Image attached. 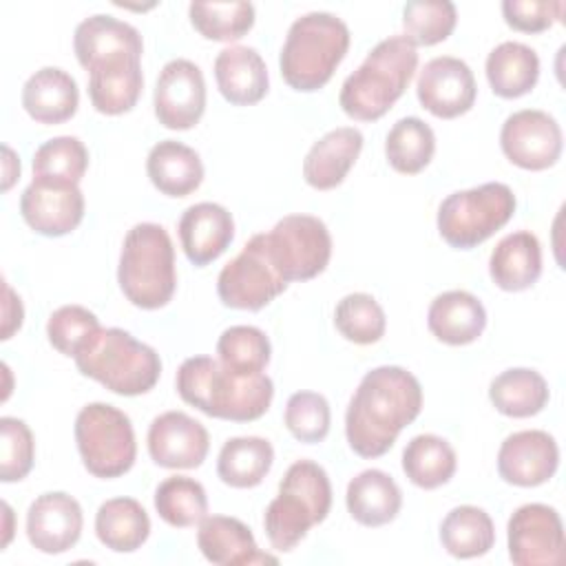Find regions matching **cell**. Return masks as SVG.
Listing matches in <instances>:
<instances>
[{
    "label": "cell",
    "instance_id": "cell-22",
    "mask_svg": "<svg viewBox=\"0 0 566 566\" xmlns=\"http://www.w3.org/2000/svg\"><path fill=\"white\" fill-rule=\"evenodd\" d=\"M197 546L217 566L276 564V557L259 551L252 531L241 520L228 515H206L199 522Z\"/></svg>",
    "mask_w": 566,
    "mask_h": 566
},
{
    "label": "cell",
    "instance_id": "cell-39",
    "mask_svg": "<svg viewBox=\"0 0 566 566\" xmlns=\"http://www.w3.org/2000/svg\"><path fill=\"white\" fill-rule=\"evenodd\" d=\"M188 15L195 31L212 42H234L254 27V4L245 0L192 2Z\"/></svg>",
    "mask_w": 566,
    "mask_h": 566
},
{
    "label": "cell",
    "instance_id": "cell-13",
    "mask_svg": "<svg viewBox=\"0 0 566 566\" xmlns=\"http://www.w3.org/2000/svg\"><path fill=\"white\" fill-rule=\"evenodd\" d=\"M509 557L517 566H555L564 559V526L559 513L539 502L522 504L506 524Z\"/></svg>",
    "mask_w": 566,
    "mask_h": 566
},
{
    "label": "cell",
    "instance_id": "cell-37",
    "mask_svg": "<svg viewBox=\"0 0 566 566\" xmlns=\"http://www.w3.org/2000/svg\"><path fill=\"white\" fill-rule=\"evenodd\" d=\"M436 153V135L420 117L398 119L385 139L389 166L402 175H418L429 166Z\"/></svg>",
    "mask_w": 566,
    "mask_h": 566
},
{
    "label": "cell",
    "instance_id": "cell-29",
    "mask_svg": "<svg viewBox=\"0 0 566 566\" xmlns=\"http://www.w3.org/2000/svg\"><path fill=\"white\" fill-rule=\"evenodd\" d=\"M345 504L358 524L376 528L398 517L402 491L389 473L380 469H365L349 480Z\"/></svg>",
    "mask_w": 566,
    "mask_h": 566
},
{
    "label": "cell",
    "instance_id": "cell-49",
    "mask_svg": "<svg viewBox=\"0 0 566 566\" xmlns=\"http://www.w3.org/2000/svg\"><path fill=\"white\" fill-rule=\"evenodd\" d=\"M4 153V181H2V190H9L13 186V181L20 177V159L13 155V150L9 146H2Z\"/></svg>",
    "mask_w": 566,
    "mask_h": 566
},
{
    "label": "cell",
    "instance_id": "cell-25",
    "mask_svg": "<svg viewBox=\"0 0 566 566\" xmlns=\"http://www.w3.org/2000/svg\"><path fill=\"white\" fill-rule=\"evenodd\" d=\"M142 88V57L102 60L88 69V97L93 108L102 115H122L133 111Z\"/></svg>",
    "mask_w": 566,
    "mask_h": 566
},
{
    "label": "cell",
    "instance_id": "cell-43",
    "mask_svg": "<svg viewBox=\"0 0 566 566\" xmlns=\"http://www.w3.org/2000/svg\"><path fill=\"white\" fill-rule=\"evenodd\" d=\"M458 22V9L449 0H411L402 9L405 38L418 46L444 42Z\"/></svg>",
    "mask_w": 566,
    "mask_h": 566
},
{
    "label": "cell",
    "instance_id": "cell-9",
    "mask_svg": "<svg viewBox=\"0 0 566 566\" xmlns=\"http://www.w3.org/2000/svg\"><path fill=\"white\" fill-rule=\"evenodd\" d=\"M75 444L84 469L102 480L128 473L137 458V442L130 418L108 405L88 402L75 418Z\"/></svg>",
    "mask_w": 566,
    "mask_h": 566
},
{
    "label": "cell",
    "instance_id": "cell-5",
    "mask_svg": "<svg viewBox=\"0 0 566 566\" xmlns=\"http://www.w3.org/2000/svg\"><path fill=\"white\" fill-rule=\"evenodd\" d=\"M73 360L82 376L119 396L148 394L161 376L159 354L122 327H99Z\"/></svg>",
    "mask_w": 566,
    "mask_h": 566
},
{
    "label": "cell",
    "instance_id": "cell-35",
    "mask_svg": "<svg viewBox=\"0 0 566 566\" xmlns=\"http://www.w3.org/2000/svg\"><path fill=\"white\" fill-rule=\"evenodd\" d=\"M440 542L444 551L458 559L486 555L495 544L493 520L480 506H455L444 515L440 524Z\"/></svg>",
    "mask_w": 566,
    "mask_h": 566
},
{
    "label": "cell",
    "instance_id": "cell-20",
    "mask_svg": "<svg viewBox=\"0 0 566 566\" xmlns=\"http://www.w3.org/2000/svg\"><path fill=\"white\" fill-rule=\"evenodd\" d=\"M177 230L188 261L203 268L217 261L232 243L234 219L223 206L201 201L184 210Z\"/></svg>",
    "mask_w": 566,
    "mask_h": 566
},
{
    "label": "cell",
    "instance_id": "cell-2",
    "mask_svg": "<svg viewBox=\"0 0 566 566\" xmlns=\"http://www.w3.org/2000/svg\"><path fill=\"white\" fill-rule=\"evenodd\" d=\"M181 400L210 418L252 422L259 420L274 398L268 374L241 376L210 356L186 358L175 376Z\"/></svg>",
    "mask_w": 566,
    "mask_h": 566
},
{
    "label": "cell",
    "instance_id": "cell-3",
    "mask_svg": "<svg viewBox=\"0 0 566 566\" xmlns=\"http://www.w3.org/2000/svg\"><path fill=\"white\" fill-rule=\"evenodd\" d=\"M418 69V49L405 35L380 40L363 64L345 77L338 95L343 113L356 122H376L402 97Z\"/></svg>",
    "mask_w": 566,
    "mask_h": 566
},
{
    "label": "cell",
    "instance_id": "cell-33",
    "mask_svg": "<svg viewBox=\"0 0 566 566\" xmlns=\"http://www.w3.org/2000/svg\"><path fill=\"white\" fill-rule=\"evenodd\" d=\"M274 462L270 440L259 436H237L223 442L217 458V475L232 489H252L263 482Z\"/></svg>",
    "mask_w": 566,
    "mask_h": 566
},
{
    "label": "cell",
    "instance_id": "cell-21",
    "mask_svg": "<svg viewBox=\"0 0 566 566\" xmlns=\"http://www.w3.org/2000/svg\"><path fill=\"white\" fill-rule=\"evenodd\" d=\"M73 51L80 66L88 71L102 60L142 57L144 42L133 24L97 13L75 27Z\"/></svg>",
    "mask_w": 566,
    "mask_h": 566
},
{
    "label": "cell",
    "instance_id": "cell-28",
    "mask_svg": "<svg viewBox=\"0 0 566 566\" xmlns=\"http://www.w3.org/2000/svg\"><path fill=\"white\" fill-rule=\"evenodd\" d=\"M146 172L150 184L166 197H188L203 181V164L195 148L164 139L157 142L146 157Z\"/></svg>",
    "mask_w": 566,
    "mask_h": 566
},
{
    "label": "cell",
    "instance_id": "cell-48",
    "mask_svg": "<svg viewBox=\"0 0 566 566\" xmlns=\"http://www.w3.org/2000/svg\"><path fill=\"white\" fill-rule=\"evenodd\" d=\"M24 318V310H22V301L20 296L13 294V290L4 283V321H2V340L11 338V334L15 329H20Z\"/></svg>",
    "mask_w": 566,
    "mask_h": 566
},
{
    "label": "cell",
    "instance_id": "cell-6",
    "mask_svg": "<svg viewBox=\"0 0 566 566\" xmlns=\"http://www.w3.org/2000/svg\"><path fill=\"white\" fill-rule=\"evenodd\" d=\"M332 509V482L314 460H296L279 482V495L268 504L263 528L274 551L290 553L321 524Z\"/></svg>",
    "mask_w": 566,
    "mask_h": 566
},
{
    "label": "cell",
    "instance_id": "cell-16",
    "mask_svg": "<svg viewBox=\"0 0 566 566\" xmlns=\"http://www.w3.org/2000/svg\"><path fill=\"white\" fill-rule=\"evenodd\" d=\"M24 223L42 237H64L84 219V195L75 184L33 179L20 197Z\"/></svg>",
    "mask_w": 566,
    "mask_h": 566
},
{
    "label": "cell",
    "instance_id": "cell-24",
    "mask_svg": "<svg viewBox=\"0 0 566 566\" xmlns=\"http://www.w3.org/2000/svg\"><path fill=\"white\" fill-rule=\"evenodd\" d=\"M214 80L226 102L252 106L268 93L270 77L261 53L252 46H226L214 60Z\"/></svg>",
    "mask_w": 566,
    "mask_h": 566
},
{
    "label": "cell",
    "instance_id": "cell-4",
    "mask_svg": "<svg viewBox=\"0 0 566 566\" xmlns=\"http://www.w3.org/2000/svg\"><path fill=\"white\" fill-rule=\"evenodd\" d=\"M347 24L327 11H310L296 18L285 35L279 69L285 84L301 93L323 88L349 49Z\"/></svg>",
    "mask_w": 566,
    "mask_h": 566
},
{
    "label": "cell",
    "instance_id": "cell-10",
    "mask_svg": "<svg viewBox=\"0 0 566 566\" xmlns=\"http://www.w3.org/2000/svg\"><path fill=\"white\" fill-rule=\"evenodd\" d=\"M263 239L270 261L285 283L318 276L332 256L329 230L312 214H287L270 232H263Z\"/></svg>",
    "mask_w": 566,
    "mask_h": 566
},
{
    "label": "cell",
    "instance_id": "cell-14",
    "mask_svg": "<svg viewBox=\"0 0 566 566\" xmlns=\"http://www.w3.org/2000/svg\"><path fill=\"white\" fill-rule=\"evenodd\" d=\"M155 117L170 130H188L199 124L206 111V80L201 69L177 57L164 64L153 95Z\"/></svg>",
    "mask_w": 566,
    "mask_h": 566
},
{
    "label": "cell",
    "instance_id": "cell-47",
    "mask_svg": "<svg viewBox=\"0 0 566 566\" xmlns=\"http://www.w3.org/2000/svg\"><path fill=\"white\" fill-rule=\"evenodd\" d=\"M564 2L548 0H504L502 15L504 22L522 33H542L562 20Z\"/></svg>",
    "mask_w": 566,
    "mask_h": 566
},
{
    "label": "cell",
    "instance_id": "cell-17",
    "mask_svg": "<svg viewBox=\"0 0 566 566\" xmlns=\"http://www.w3.org/2000/svg\"><path fill=\"white\" fill-rule=\"evenodd\" d=\"M148 455L164 469H197L203 464L210 436L208 429L184 411L159 413L146 436Z\"/></svg>",
    "mask_w": 566,
    "mask_h": 566
},
{
    "label": "cell",
    "instance_id": "cell-44",
    "mask_svg": "<svg viewBox=\"0 0 566 566\" xmlns=\"http://www.w3.org/2000/svg\"><path fill=\"white\" fill-rule=\"evenodd\" d=\"M285 427L287 431L305 444L323 442L329 433L332 411L325 396L316 391H296L285 405Z\"/></svg>",
    "mask_w": 566,
    "mask_h": 566
},
{
    "label": "cell",
    "instance_id": "cell-19",
    "mask_svg": "<svg viewBox=\"0 0 566 566\" xmlns=\"http://www.w3.org/2000/svg\"><path fill=\"white\" fill-rule=\"evenodd\" d=\"M82 506L64 491L38 495L27 511V537L33 548L46 555H60L73 548L82 535Z\"/></svg>",
    "mask_w": 566,
    "mask_h": 566
},
{
    "label": "cell",
    "instance_id": "cell-32",
    "mask_svg": "<svg viewBox=\"0 0 566 566\" xmlns=\"http://www.w3.org/2000/svg\"><path fill=\"white\" fill-rule=\"evenodd\" d=\"M95 535L115 553H135L150 535V517L135 497H113L95 513Z\"/></svg>",
    "mask_w": 566,
    "mask_h": 566
},
{
    "label": "cell",
    "instance_id": "cell-1",
    "mask_svg": "<svg viewBox=\"0 0 566 566\" xmlns=\"http://www.w3.org/2000/svg\"><path fill=\"white\" fill-rule=\"evenodd\" d=\"M422 409L418 378L398 365H380L363 376L345 413V438L360 458L385 455L398 433Z\"/></svg>",
    "mask_w": 566,
    "mask_h": 566
},
{
    "label": "cell",
    "instance_id": "cell-30",
    "mask_svg": "<svg viewBox=\"0 0 566 566\" xmlns=\"http://www.w3.org/2000/svg\"><path fill=\"white\" fill-rule=\"evenodd\" d=\"M489 274L504 292L528 290L542 274V245L528 230H517L497 241L489 259Z\"/></svg>",
    "mask_w": 566,
    "mask_h": 566
},
{
    "label": "cell",
    "instance_id": "cell-42",
    "mask_svg": "<svg viewBox=\"0 0 566 566\" xmlns=\"http://www.w3.org/2000/svg\"><path fill=\"white\" fill-rule=\"evenodd\" d=\"M334 325L349 343L371 345L385 336L387 316L371 294L352 292L336 303Z\"/></svg>",
    "mask_w": 566,
    "mask_h": 566
},
{
    "label": "cell",
    "instance_id": "cell-7",
    "mask_svg": "<svg viewBox=\"0 0 566 566\" xmlns=\"http://www.w3.org/2000/svg\"><path fill=\"white\" fill-rule=\"evenodd\" d=\"M117 283L135 307L159 310L170 303L177 287V270L172 239L164 226L144 221L126 232Z\"/></svg>",
    "mask_w": 566,
    "mask_h": 566
},
{
    "label": "cell",
    "instance_id": "cell-26",
    "mask_svg": "<svg viewBox=\"0 0 566 566\" xmlns=\"http://www.w3.org/2000/svg\"><path fill=\"white\" fill-rule=\"evenodd\" d=\"M427 327L444 345H469L482 336L486 327V310L475 294L467 290H449L431 301Z\"/></svg>",
    "mask_w": 566,
    "mask_h": 566
},
{
    "label": "cell",
    "instance_id": "cell-11",
    "mask_svg": "<svg viewBox=\"0 0 566 566\" xmlns=\"http://www.w3.org/2000/svg\"><path fill=\"white\" fill-rule=\"evenodd\" d=\"M285 287L287 283L270 261L263 232L254 234L217 276V294L230 310L259 312L283 294Z\"/></svg>",
    "mask_w": 566,
    "mask_h": 566
},
{
    "label": "cell",
    "instance_id": "cell-50",
    "mask_svg": "<svg viewBox=\"0 0 566 566\" xmlns=\"http://www.w3.org/2000/svg\"><path fill=\"white\" fill-rule=\"evenodd\" d=\"M2 509H4V517H7V522H4V539H2V546H7L9 544V539H11V517H13V513H11V506L4 502L2 504Z\"/></svg>",
    "mask_w": 566,
    "mask_h": 566
},
{
    "label": "cell",
    "instance_id": "cell-12",
    "mask_svg": "<svg viewBox=\"0 0 566 566\" xmlns=\"http://www.w3.org/2000/svg\"><path fill=\"white\" fill-rule=\"evenodd\" d=\"M562 128L553 115L539 108L511 113L500 130L504 157L524 170H546L562 157Z\"/></svg>",
    "mask_w": 566,
    "mask_h": 566
},
{
    "label": "cell",
    "instance_id": "cell-18",
    "mask_svg": "<svg viewBox=\"0 0 566 566\" xmlns=\"http://www.w3.org/2000/svg\"><path fill=\"white\" fill-rule=\"evenodd\" d=\"M559 467V447L542 429H524L504 438L497 451V473L513 486H539Z\"/></svg>",
    "mask_w": 566,
    "mask_h": 566
},
{
    "label": "cell",
    "instance_id": "cell-40",
    "mask_svg": "<svg viewBox=\"0 0 566 566\" xmlns=\"http://www.w3.org/2000/svg\"><path fill=\"white\" fill-rule=\"evenodd\" d=\"M270 338L254 325H232L217 340V356L223 367L241 376L263 374L270 363Z\"/></svg>",
    "mask_w": 566,
    "mask_h": 566
},
{
    "label": "cell",
    "instance_id": "cell-15",
    "mask_svg": "<svg viewBox=\"0 0 566 566\" xmlns=\"http://www.w3.org/2000/svg\"><path fill=\"white\" fill-rule=\"evenodd\" d=\"M416 95L420 106L433 117L453 119L473 108L478 84L464 60L440 55L422 66L416 82Z\"/></svg>",
    "mask_w": 566,
    "mask_h": 566
},
{
    "label": "cell",
    "instance_id": "cell-36",
    "mask_svg": "<svg viewBox=\"0 0 566 566\" xmlns=\"http://www.w3.org/2000/svg\"><path fill=\"white\" fill-rule=\"evenodd\" d=\"M458 467V458L453 447L436 436L420 433L413 436L402 451V471L411 484L420 489H438L447 484Z\"/></svg>",
    "mask_w": 566,
    "mask_h": 566
},
{
    "label": "cell",
    "instance_id": "cell-27",
    "mask_svg": "<svg viewBox=\"0 0 566 566\" xmlns=\"http://www.w3.org/2000/svg\"><path fill=\"white\" fill-rule=\"evenodd\" d=\"M22 106L38 124H62L77 113V82L60 66H44L24 82Z\"/></svg>",
    "mask_w": 566,
    "mask_h": 566
},
{
    "label": "cell",
    "instance_id": "cell-23",
    "mask_svg": "<svg viewBox=\"0 0 566 566\" xmlns=\"http://www.w3.org/2000/svg\"><path fill=\"white\" fill-rule=\"evenodd\" d=\"M363 133L354 126H340L312 144L303 159V179L314 190L340 186L363 150Z\"/></svg>",
    "mask_w": 566,
    "mask_h": 566
},
{
    "label": "cell",
    "instance_id": "cell-46",
    "mask_svg": "<svg viewBox=\"0 0 566 566\" xmlns=\"http://www.w3.org/2000/svg\"><path fill=\"white\" fill-rule=\"evenodd\" d=\"M99 318L82 305H62L46 321V338L62 356H75L99 329Z\"/></svg>",
    "mask_w": 566,
    "mask_h": 566
},
{
    "label": "cell",
    "instance_id": "cell-34",
    "mask_svg": "<svg viewBox=\"0 0 566 566\" xmlns=\"http://www.w3.org/2000/svg\"><path fill=\"white\" fill-rule=\"evenodd\" d=\"M489 398L502 416L531 418L548 405L551 389L539 371L513 367L491 380Z\"/></svg>",
    "mask_w": 566,
    "mask_h": 566
},
{
    "label": "cell",
    "instance_id": "cell-41",
    "mask_svg": "<svg viewBox=\"0 0 566 566\" xmlns=\"http://www.w3.org/2000/svg\"><path fill=\"white\" fill-rule=\"evenodd\" d=\"M31 166L33 179L77 186L88 168V150L80 137L60 135L38 146Z\"/></svg>",
    "mask_w": 566,
    "mask_h": 566
},
{
    "label": "cell",
    "instance_id": "cell-45",
    "mask_svg": "<svg viewBox=\"0 0 566 566\" xmlns=\"http://www.w3.org/2000/svg\"><path fill=\"white\" fill-rule=\"evenodd\" d=\"M35 460V440L29 424L20 418H0V480L20 482L29 475Z\"/></svg>",
    "mask_w": 566,
    "mask_h": 566
},
{
    "label": "cell",
    "instance_id": "cell-31",
    "mask_svg": "<svg viewBox=\"0 0 566 566\" xmlns=\"http://www.w3.org/2000/svg\"><path fill=\"white\" fill-rule=\"evenodd\" d=\"M486 80L497 97L515 99L531 93L539 80V57L522 42H502L486 55Z\"/></svg>",
    "mask_w": 566,
    "mask_h": 566
},
{
    "label": "cell",
    "instance_id": "cell-38",
    "mask_svg": "<svg viewBox=\"0 0 566 566\" xmlns=\"http://www.w3.org/2000/svg\"><path fill=\"white\" fill-rule=\"evenodd\" d=\"M155 511L175 528L195 526L208 515L206 489L195 478L170 475L155 489Z\"/></svg>",
    "mask_w": 566,
    "mask_h": 566
},
{
    "label": "cell",
    "instance_id": "cell-8",
    "mask_svg": "<svg viewBox=\"0 0 566 566\" xmlns=\"http://www.w3.org/2000/svg\"><path fill=\"white\" fill-rule=\"evenodd\" d=\"M515 195L502 181L455 190L438 208V232L455 250H471L504 228L515 214Z\"/></svg>",
    "mask_w": 566,
    "mask_h": 566
}]
</instances>
